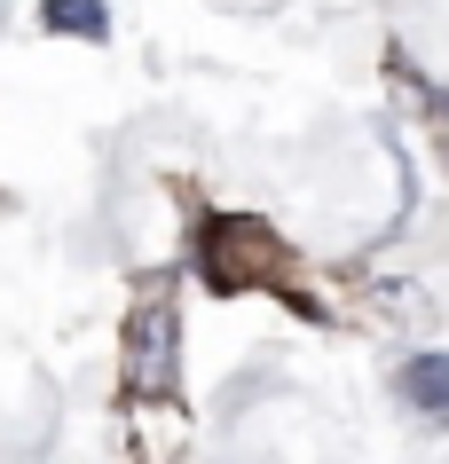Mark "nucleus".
<instances>
[{"mask_svg":"<svg viewBox=\"0 0 449 464\" xmlns=\"http://www.w3.org/2000/svg\"><path fill=\"white\" fill-rule=\"evenodd\" d=\"M276 237L260 228V220H221V228H205L198 237V268L221 284V292H245V284H268L276 276Z\"/></svg>","mask_w":449,"mask_h":464,"instance_id":"obj_1","label":"nucleus"},{"mask_svg":"<svg viewBox=\"0 0 449 464\" xmlns=\"http://www.w3.org/2000/svg\"><path fill=\"white\" fill-rule=\"evenodd\" d=\"M174 299L166 284H150V299L134 307V331H126V386L134 393H174Z\"/></svg>","mask_w":449,"mask_h":464,"instance_id":"obj_2","label":"nucleus"},{"mask_svg":"<svg viewBox=\"0 0 449 464\" xmlns=\"http://www.w3.org/2000/svg\"><path fill=\"white\" fill-rule=\"evenodd\" d=\"M48 24H55V32H87V40H102V0H48Z\"/></svg>","mask_w":449,"mask_h":464,"instance_id":"obj_4","label":"nucleus"},{"mask_svg":"<svg viewBox=\"0 0 449 464\" xmlns=\"http://www.w3.org/2000/svg\"><path fill=\"white\" fill-rule=\"evenodd\" d=\"M402 393L418 401V410H449V354H425V362L402 370Z\"/></svg>","mask_w":449,"mask_h":464,"instance_id":"obj_3","label":"nucleus"}]
</instances>
